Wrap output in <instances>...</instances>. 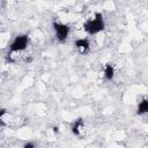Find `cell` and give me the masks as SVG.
I'll list each match as a JSON object with an SVG mask.
<instances>
[{"label":"cell","mask_w":148,"mask_h":148,"mask_svg":"<svg viewBox=\"0 0 148 148\" xmlns=\"http://www.w3.org/2000/svg\"><path fill=\"white\" fill-rule=\"evenodd\" d=\"M53 30L56 32V37L59 42H65L69 35V31H71V28L68 24H65V23H61V22H53Z\"/></svg>","instance_id":"3957f363"},{"label":"cell","mask_w":148,"mask_h":148,"mask_svg":"<svg viewBox=\"0 0 148 148\" xmlns=\"http://www.w3.org/2000/svg\"><path fill=\"white\" fill-rule=\"evenodd\" d=\"M74 46L79 51V53L86 54L90 49V42L88 38H79L74 42Z\"/></svg>","instance_id":"277c9868"},{"label":"cell","mask_w":148,"mask_h":148,"mask_svg":"<svg viewBox=\"0 0 148 148\" xmlns=\"http://www.w3.org/2000/svg\"><path fill=\"white\" fill-rule=\"evenodd\" d=\"M138 113L139 114L148 113V98H143L139 103V105H138Z\"/></svg>","instance_id":"52a82bcc"},{"label":"cell","mask_w":148,"mask_h":148,"mask_svg":"<svg viewBox=\"0 0 148 148\" xmlns=\"http://www.w3.org/2000/svg\"><path fill=\"white\" fill-rule=\"evenodd\" d=\"M104 27H105L104 18H103V15L101 13H96L94 15V17L88 18L83 23V29L89 35H96V34L103 31Z\"/></svg>","instance_id":"6da1fadb"},{"label":"cell","mask_w":148,"mask_h":148,"mask_svg":"<svg viewBox=\"0 0 148 148\" xmlns=\"http://www.w3.org/2000/svg\"><path fill=\"white\" fill-rule=\"evenodd\" d=\"M28 44H29L28 35H18V36H16L13 39V42L10 43V45H9V53L8 54H12L14 52H21V51L25 50Z\"/></svg>","instance_id":"7a4b0ae2"},{"label":"cell","mask_w":148,"mask_h":148,"mask_svg":"<svg viewBox=\"0 0 148 148\" xmlns=\"http://www.w3.org/2000/svg\"><path fill=\"white\" fill-rule=\"evenodd\" d=\"M53 132L54 133H59V128L58 127H53Z\"/></svg>","instance_id":"9c48e42d"},{"label":"cell","mask_w":148,"mask_h":148,"mask_svg":"<svg viewBox=\"0 0 148 148\" xmlns=\"http://www.w3.org/2000/svg\"><path fill=\"white\" fill-rule=\"evenodd\" d=\"M114 66L112 64H106L105 67H104V77L109 81H111L113 77H114Z\"/></svg>","instance_id":"8992f818"},{"label":"cell","mask_w":148,"mask_h":148,"mask_svg":"<svg viewBox=\"0 0 148 148\" xmlns=\"http://www.w3.org/2000/svg\"><path fill=\"white\" fill-rule=\"evenodd\" d=\"M23 148H36V146H35V143H34V142L28 141V142H25V143L23 145Z\"/></svg>","instance_id":"ba28073f"},{"label":"cell","mask_w":148,"mask_h":148,"mask_svg":"<svg viewBox=\"0 0 148 148\" xmlns=\"http://www.w3.org/2000/svg\"><path fill=\"white\" fill-rule=\"evenodd\" d=\"M83 128H84V123H83V119L82 118H79L76 120L73 121L72 126H71V131L74 135L76 136H80L81 133L83 132Z\"/></svg>","instance_id":"5b68a950"}]
</instances>
